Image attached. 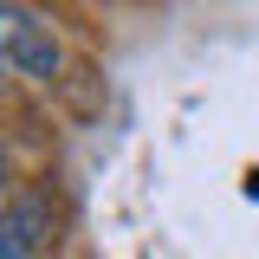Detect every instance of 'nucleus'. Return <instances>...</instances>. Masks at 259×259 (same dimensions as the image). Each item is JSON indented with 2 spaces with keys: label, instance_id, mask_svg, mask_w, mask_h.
Instances as JSON below:
<instances>
[{
  "label": "nucleus",
  "instance_id": "obj_1",
  "mask_svg": "<svg viewBox=\"0 0 259 259\" xmlns=\"http://www.w3.org/2000/svg\"><path fill=\"white\" fill-rule=\"evenodd\" d=\"M0 65L7 71H26V78H52L59 71V39L52 26L20 7V0H0Z\"/></svg>",
  "mask_w": 259,
  "mask_h": 259
},
{
  "label": "nucleus",
  "instance_id": "obj_2",
  "mask_svg": "<svg viewBox=\"0 0 259 259\" xmlns=\"http://www.w3.org/2000/svg\"><path fill=\"white\" fill-rule=\"evenodd\" d=\"M52 240V207L46 194H20L0 207V259H39Z\"/></svg>",
  "mask_w": 259,
  "mask_h": 259
},
{
  "label": "nucleus",
  "instance_id": "obj_3",
  "mask_svg": "<svg viewBox=\"0 0 259 259\" xmlns=\"http://www.w3.org/2000/svg\"><path fill=\"white\" fill-rule=\"evenodd\" d=\"M0 188H7V149H0Z\"/></svg>",
  "mask_w": 259,
  "mask_h": 259
}]
</instances>
